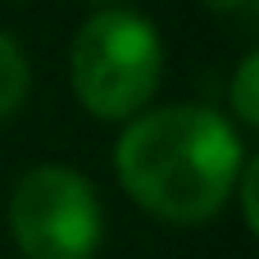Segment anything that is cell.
Segmentation results:
<instances>
[{
    "label": "cell",
    "instance_id": "1",
    "mask_svg": "<svg viewBox=\"0 0 259 259\" xmlns=\"http://www.w3.org/2000/svg\"><path fill=\"white\" fill-rule=\"evenodd\" d=\"M237 127L209 105H164L141 114L114 146V168L137 205L173 223L219 214L241 178Z\"/></svg>",
    "mask_w": 259,
    "mask_h": 259
},
{
    "label": "cell",
    "instance_id": "2",
    "mask_svg": "<svg viewBox=\"0 0 259 259\" xmlns=\"http://www.w3.org/2000/svg\"><path fill=\"white\" fill-rule=\"evenodd\" d=\"M68 73L77 100L100 118H132L159 87L164 41L150 18L132 9L91 14L68 50Z\"/></svg>",
    "mask_w": 259,
    "mask_h": 259
},
{
    "label": "cell",
    "instance_id": "3",
    "mask_svg": "<svg viewBox=\"0 0 259 259\" xmlns=\"http://www.w3.org/2000/svg\"><path fill=\"white\" fill-rule=\"evenodd\" d=\"M9 232L27 259H91L105 237L96 187L68 164H36L9 196Z\"/></svg>",
    "mask_w": 259,
    "mask_h": 259
},
{
    "label": "cell",
    "instance_id": "4",
    "mask_svg": "<svg viewBox=\"0 0 259 259\" xmlns=\"http://www.w3.org/2000/svg\"><path fill=\"white\" fill-rule=\"evenodd\" d=\"M27 82H32V73H27V55L18 50V41H14V36H5V32H0V118H5V114H14V109L23 105Z\"/></svg>",
    "mask_w": 259,
    "mask_h": 259
},
{
    "label": "cell",
    "instance_id": "5",
    "mask_svg": "<svg viewBox=\"0 0 259 259\" xmlns=\"http://www.w3.org/2000/svg\"><path fill=\"white\" fill-rule=\"evenodd\" d=\"M255 77H259V55L250 50V55L237 64V77H232V109H237V118L250 123V127L259 123V87H255Z\"/></svg>",
    "mask_w": 259,
    "mask_h": 259
},
{
    "label": "cell",
    "instance_id": "6",
    "mask_svg": "<svg viewBox=\"0 0 259 259\" xmlns=\"http://www.w3.org/2000/svg\"><path fill=\"white\" fill-rule=\"evenodd\" d=\"M255 178H259V159H246L237 182H241V214H246V223H250V228L259 223V209H255Z\"/></svg>",
    "mask_w": 259,
    "mask_h": 259
},
{
    "label": "cell",
    "instance_id": "7",
    "mask_svg": "<svg viewBox=\"0 0 259 259\" xmlns=\"http://www.w3.org/2000/svg\"><path fill=\"white\" fill-rule=\"evenodd\" d=\"M209 9H255V0H205Z\"/></svg>",
    "mask_w": 259,
    "mask_h": 259
}]
</instances>
